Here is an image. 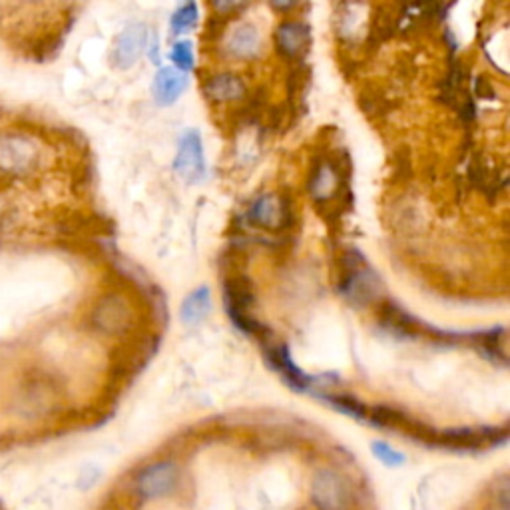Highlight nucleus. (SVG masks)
I'll list each match as a JSON object with an SVG mask.
<instances>
[{
	"instance_id": "obj_1",
	"label": "nucleus",
	"mask_w": 510,
	"mask_h": 510,
	"mask_svg": "<svg viewBox=\"0 0 510 510\" xmlns=\"http://www.w3.org/2000/svg\"><path fill=\"white\" fill-rule=\"evenodd\" d=\"M174 172L188 183H196L205 175L204 146L197 130H188L182 135L178 154H175L174 159Z\"/></svg>"
},
{
	"instance_id": "obj_2",
	"label": "nucleus",
	"mask_w": 510,
	"mask_h": 510,
	"mask_svg": "<svg viewBox=\"0 0 510 510\" xmlns=\"http://www.w3.org/2000/svg\"><path fill=\"white\" fill-rule=\"evenodd\" d=\"M38 162V150L24 135H0V167L12 174L32 170Z\"/></svg>"
},
{
	"instance_id": "obj_3",
	"label": "nucleus",
	"mask_w": 510,
	"mask_h": 510,
	"mask_svg": "<svg viewBox=\"0 0 510 510\" xmlns=\"http://www.w3.org/2000/svg\"><path fill=\"white\" fill-rule=\"evenodd\" d=\"M311 497L321 510H345L351 502L347 483L333 470H321L315 476Z\"/></svg>"
},
{
	"instance_id": "obj_4",
	"label": "nucleus",
	"mask_w": 510,
	"mask_h": 510,
	"mask_svg": "<svg viewBox=\"0 0 510 510\" xmlns=\"http://www.w3.org/2000/svg\"><path fill=\"white\" fill-rule=\"evenodd\" d=\"M148 30L143 24H132L128 27L122 35L118 36L114 52H112V60H114L116 68H132L135 62L140 60V56L146 48L148 42Z\"/></svg>"
},
{
	"instance_id": "obj_5",
	"label": "nucleus",
	"mask_w": 510,
	"mask_h": 510,
	"mask_svg": "<svg viewBox=\"0 0 510 510\" xmlns=\"http://www.w3.org/2000/svg\"><path fill=\"white\" fill-rule=\"evenodd\" d=\"M178 478V468L172 462H158L148 467L138 478V491L142 497L158 498L170 492Z\"/></svg>"
},
{
	"instance_id": "obj_6",
	"label": "nucleus",
	"mask_w": 510,
	"mask_h": 510,
	"mask_svg": "<svg viewBox=\"0 0 510 510\" xmlns=\"http://www.w3.org/2000/svg\"><path fill=\"white\" fill-rule=\"evenodd\" d=\"M128 321H130V309L118 295H110V298L102 299L94 309V325L104 333L124 331Z\"/></svg>"
},
{
	"instance_id": "obj_7",
	"label": "nucleus",
	"mask_w": 510,
	"mask_h": 510,
	"mask_svg": "<svg viewBox=\"0 0 510 510\" xmlns=\"http://www.w3.org/2000/svg\"><path fill=\"white\" fill-rule=\"evenodd\" d=\"M188 80L182 72L174 68H162L154 78V84H151V92H154V98L162 106H170L175 100L180 98L186 90Z\"/></svg>"
},
{
	"instance_id": "obj_8",
	"label": "nucleus",
	"mask_w": 510,
	"mask_h": 510,
	"mask_svg": "<svg viewBox=\"0 0 510 510\" xmlns=\"http://www.w3.org/2000/svg\"><path fill=\"white\" fill-rule=\"evenodd\" d=\"M228 50L237 58H251L259 50V32L250 24H242L229 35Z\"/></svg>"
},
{
	"instance_id": "obj_9",
	"label": "nucleus",
	"mask_w": 510,
	"mask_h": 510,
	"mask_svg": "<svg viewBox=\"0 0 510 510\" xmlns=\"http://www.w3.org/2000/svg\"><path fill=\"white\" fill-rule=\"evenodd\" d=\"M205 94L215 102H231L243 96L242 80L234 74H220L205 82Z\"/></svg>"
},
{
	"instance_id": "obj_10",
	"label": "nucleus",
	"mask_w": 510,
	"mask_h": 510,
	"mask_svg": "<svg viewBox=\"0 0 510 510\" xmlns=\"http://www.w3.org/2000/svg\"><path fill=\"white\" fill-rule=\"evenodd\" d=\"M210 311V290L207 287H199V290L191 291L186 299L182 303V321L194 327L197 323L204 321V317Z\"/></svg>"
},
{
	"instance_id": "obj_11",
	"label": "nucleus",
	"mask_w": 510,
	"mask_h": 510,
	"mask_svg": "<svg viewBox=\"0 0 510 510\" xmlns=\"http://www.w3.org/2000/svg\"><path fill=\"white\" fill-rule=\"evenodd\" d=\"M307 30L305 27H301L298 22H285L277 32V44L282 48L283 54L295 56L303 50V44H305Z\"/></svg>"
},
{
	"instance_id": "obj_12",
	"label": "nucleus",
	"mask_w": 510,
	"mask_h": 510,
	"mask_svg": "<svg viewBox=\"0 0 510 510\" xmlns=\"http://www.w3.org/2000/svg\"><path fill=\"white\" fill-rule=\"evenodd\" d=\"M250 218L253 223H259V226L274 228L282 220V205H279L274 196H263L251 205Z\"/></svg>"
},
{
	"instance_id": "obj_13",
	"label": "nucleus",
	"mask_w": 510,
	"mask_h": 510,
	"mask_svg": "<svg viewBox=\"0 0 510 510\" xmlns=\"http://www.w3.org/2000/svg\"><path fill=\"white\" fill-rule=\"evenodd\" d=\"M197 6L194 0H188L186 4L180 6L175 14L172 16V32L174 35H183V32H188L196 27L197 22Z\"/></svg>"
},
{
	"instance_id": "obj_14",
	"label": "nucleus",
	"mask_w": 510,
	"mask_h": 510,
	"mask_svg": "<svg viewBox=\"0 0 510 510\" xmlns=\"http://www.w3.org/2000/svg\"><path fill=\"white\" fill-rule=\"evenodd\" d=\"M373 290H375V279L369 277V274H367L365 269L351 275L345 287L347 295L353 299H367L373 293Z\"/></svg>"
},
{
	"instance_id": "obj_15",
	"label": "nucleus",
	"mask_w": 510,
	"mask_h": 510,
	"mask_svg": "<svg viewBox=\"0 0 510 510\" xmlns=\"http://www.w3.org/2000/svg\"><path fill=\"white\" fill-rule=\"evenodd\" d=\"M335 186H337V178H335L333 170H331L329 166H323L321 170H319L315 182H313L315 197L317 199H327L335 191Z\"/></svg>"
},
{
	"instance_id": "obj_16",
	"label": "nucleus",
	"mask_w": 510,
	"mask_h": 510,
	"mask_svg": "<svg viewBox=\"0 0 510 510\" xmlns=\"http://www.w3.org/2000/svg\"><path fill=\"white\" fill-rule=\"evenodd\" d=\"M172 62L180 70H189L194 66V50H191L189 42H175L172 48Z\"/></svg>"
},
{
	"instance_id": "obj_17",
	"label": "nucleus",
	"mask_w": 510,
	"mask_h": 510,
	"mask_svg": "<svg viewBox=\"0 0 510 510\" xmlns=\"http://www.w3.org/2000/svg\"><path fill=\"white\" fill-rule=\"evenodd\" d=\"M373 452H375V457H377L381 462H385V465L389 467H398L405 462L403 454L395 449H390V446L385 443H373Z\"/></svg>"
},
{
	"instance_id": "obj_18",
	"label": "nucleus",
	"mask_w": 510,
	"mask_h": 510,
	"mask_svg": "<svg viewBox=\"0 0 510 510\" xmlns=\"http://www.w3.org/2000/svg\"><path fill=\"white\" fill-rule=\"evenodd\" d=\"M242 4V0H213V8L218 12H229Z\"/></svg>"
},
{
	"instance_id": "obj_19",
	"label": "nucleus",
	"mask_w": 510,
	"mask_h": 510,
	"mask_svg": "<svg viewBox=\"0 0 510 510\" xmlns=\"http://www.w3.org/2000/svg\"><path fill=\"white\" fill-rule=\"evenodd\" d=\"M293 3L295 0H271V4L279 8V11H283V8H290Z\"/></svg>"
}]
</instances>
